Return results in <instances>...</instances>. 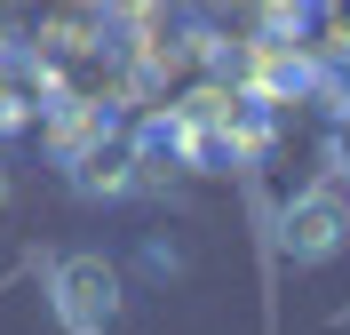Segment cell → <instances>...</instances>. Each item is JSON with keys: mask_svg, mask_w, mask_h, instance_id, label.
<instances>
[{"mask_svg": "<svg viewBox=\"0 0 350 335\" xmlns=\"http://www.w3.org/2000/svg\"><path fill=\"white\" fill-rule=\"evenodd\" d=\"M48 295H56V319L72 335H104L120 319V271L96 256V247H72L48 264Z\"/></svg>", "mask_w": 350, "mask_h": 335, "instance_id": "obj_1", "label": "cell"}, {"mask_svg": "<svg viewBox=\"0 0 350 335\" xmlns=\"http://www.w3.org/2000/svg\"><path fill=\"white\" fill-rule=\"evenodd\" d=\"M334 168H350V112L334 120Z\"/></svg>", "mask_w": 350, "mask_h": 335, "instance_id": "obj_3", "label": "cell"}, {"mask_svg": "<svg viewBox=\"0 0 350 335\" xmlns=\"http://www.w3.org/2000/svg\"><path fill=\"white\" fill-rule=\"evenodd\" d=\"M350 247V200L334 192V184H310V192H295L279 216V256L286 264H334Z\"/></svg>", "mask_w": 350, "mask_h": 335, "instance_id": "obj_2", "label": "cell"}]
</instances>
